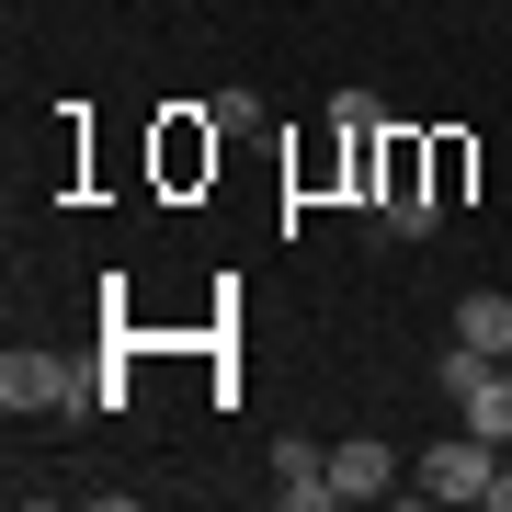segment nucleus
Returning a JSON list of instances; mask_svg holds the SVG:
<instances>
[{
  "instance_id": "nucleus-1",
  "label": "nucleus",
  "mask_w": 512,
  "mask_h": 512,
  "mask_svg": "<svg viewBox=\"0 0 512 512\" xmlns=\"http://www.w3.org/2000/svg\"><path fill=\"white\" fill-rule=\"evenodd\" d=\"M80 399H92V376H80L69 353H23V342L0 353V410H12V421H57Z\"/></svg>"
},
{
  "instance_id": "nucleus-2",
  "label": "nucleus",
  "mask_w": 512,
  "mask_h": 512,
  "mask_svg": "<svg viewBox=\"0 0 512 512\" xmlns=\"http://www.w3.org/2000/svg\"><path fill=\"white\" fill-rule=\"evenodd\" d=\"M490 478H501V467H490V433H444L433 456L410 467V490H421V501H490Z\"/></svg>"
},
{
  "instance_id": "nucleus-3",
  "label": "nucleus",
  "mask_w": 512,
  "mask_h": 512,
  "mask_svg": "<svg viewBox=\"0 0 512 512\" xmlns=\"http://www.w3.org/2000/svg\"><path fill=\"white\" fill-rule=\"evenodd\" d=\"M274 501L285 512H330V444H308V433L274 444Z\"/></svg>"
},
{
  "instance_id": "nucleus-4",
  "label": "nucleus",
  "mask_w": 512,
  "mask_h": 512,
  "mask_svg": "<svg viewBox=\"0 0 512 512\" xmlns=\"http://www.w3.org/2000/svg\"><path fill=\"white\" fill-rule=\"evenodd\" d=\"M387 478H399V467H387V444H376V433L330 444V501H387Z\"/></svg>"
},
{
  "instance_id": "nucleus-5",
  "label": "nucleus",
  "mask_w": 512,
  "mask_h": 512,
  "mask_svg": "<svg viewBox=\"0 0 512 512\" xmlns=\"http://www.w3.org/2000/svg\"><path fill=\"white\" fill-rule=\"evenodd\" d=\"M456 342H478V353L512 365V296H456Z\"/></svg>"
},
{
  "instance_id": "nucleus-6",
  "label": "nucleus",
  "mask_w": 512,
  "mask_h": 512,
  "mask_svg": "<svg viewBox=\"0 0 512 512\" xmlns=\"http://www.w3.org/2000/svg\"><path fill=\"white\" fill-rule=\"evenodd\" d=\"M456 410H467V433H490V444H512V365H490V376H478V387H467Z\"/></svg>"
},
{
  "instance_id": "nucleus-7",
  "label": "nucleus",
  "mask_w": 512,
  "mask_h": 512,
  "mask_svg": "<svg viewBox=\"0 0 512 512\" xmlns=\"http://www.w3.org/2000/svg\"><path fill=\"white\" fill-rule=\"evenodd\" d=\"M467 171H478V160H467V137H433V194H444V205L467 194Z\"/></svg>"
}]
</instances>
